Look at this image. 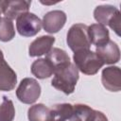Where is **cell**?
Wrapping results in <instances>:
<instances>
[{
    "instance_id": "6da1fadb",
    "label": "cell",
    "mask_w": 121,
    "mask_h": 121,
    "mask_svg": "<svg viewBox=\"0 0 121 121\" xmlns=\"http://www.w3.org/2000/svg\"><path fill=\"white\" fill-rule=\"evenodd\" d=\"M49 121H85L93 109L85 104H56L50 109Z\"/></svg>"
},
{
    "instance_id": "7a4b0ae2",
    "label": "cell",
    "mask_w": 121,
    "mask_h": 121,
    "mask_svg": "<svg viewBox=\"0 0 121 121\" xmlns=\"http://www.w3.org/2000/svg\"><path fill=\"white\" fill-rule=\"evenodd\" d=\"M54 77L51 85L65 95H70L75 91L78 80V70L74 63L67 62L58 66L54 70Z\"/></svg>"
},
{
    "instance_id": "3957f363",
    "label": "cell",
    "mask_w": 121,
    "mask_h": 121,
    "mask_svg": "<svg viewBox=\"0 0 121 121\" xmlns=\"http://www.w3.org/2000/svg\"><path fill=\"white\" fill-rule=\"evenodd\" d=\"M74 64L81 73L85 75H95L104 65L95 52L90 49H83L74 53Z\"/></svg>"
},
{
    "instance_id": "277c9868",
    "label": "cell",
    "mask_w": 121,
    "mask_h": 121,
    "mask_svg": "<svg viewBox=\"0 0 121 121\" xmlns=\"http://www.w3.org/2000/svg\"><path fill=\"white\" fill-rule=\"evenodd\" d=\"M94 18L102 26L108 25L116 35L120 36V23L121 15L120 11L112 5H100L94 10Z\"/></svg>"
},
{
    "instance_id": "5b68a950",
    "label": "cell",
    "mask_w": 121,
    "mask_h": 121,
    "mask_svg": "<svg viewBox=\"0 0 121 121\" xmlns=\"http://www.w3.org/2000/svg\"><path fill=\"white\" fill-rule=\"evenodd\" d=\"M66 43L74 53L79 50L89 49L92 43L88 35V26L84 24L73 25L67 32Z\"/></svg>"
},
{
    "instance_id": "8992f818",
    "label": "cell",
    "mask_w": 121,
    "mask_h": 121,
    "mask_svg": "<svg viewBox=\"0 0 121 121\" xmlns=\"http://www.w3.org/2000/svg\"><path fill=\"white\" fill-rule=\"evenodd\" d=\"M41 85L32 78H25L16 89L17 98L25 104H33L41 95Z\"/></svg>"
},
{
    "instance_id": "52a82bcc",
    "label": "cell",
    "mask_w": 121,
    "mask_h": 121,
    "mask_svg": "<svg viewBox=\"0 0 121 121\" xmlns=\"http://www.w3.org/2000/svg\"><path fill=\"white\" fill-rule=\"evenodd\" d=\"M43 25L41 19L32 12H26L16 19L18 33L24 37H33L41 31Z\"/></svg>"
},
{
    "instance_id": "ba28073f",
    "label": "cell",
    "mask_w": 121,
    "mask_h": 121,
    "mask_svg": "<svg viewBox=\"0 0 121 121\" xmlns=\"http://www.w3.org/2000/svg\"><path fill=\"white\" fill-rule=\"evenodd\" d=\"M66 14L62 10H51L45 13L43 17L42 25L43 29L50 34L59 32L66 23Z\"/></svg>"
},
{
    "instance_id": "9c48e42d",
    "label": "cell",
    "mask_w": 121,
    "mask_h": 121,
    "mask_svg": "<svg viewBox=\"0 0 121 121\" xmlns=\"http://www.w3.org/2000/svg\"><path fill=\"white\" fill-rule=\"evenodd\" d=\"M16 83L17 75L5 60L3 52L0 49V91L9 92L15 88Z\"/></svg>"
},
{
    "instance_id": "30bf717a",
    "label": "cell",
    "mask_w": 121,
    "mask_h": 121,
    "mask_svg": "<svg viewBox=\"0 0 121 121\" xmlns=\"http://www.w3.org/2000/svg\"><path fill=\"white\" fill-rule=\"evenodd\" d=\"M101 82L104 88L110 92L121 90V71L118 66H109L102 70Z\"/></svg>"
},
{
    "instance_id": "8fae6325",
    "label": "cell",
    "mask_w": 121,
    "mask_h": 121,
    "mask_svg": "<svg viewBox=\"0 0 121 121\" xmlns=\"http://www.w3.org/2000/svg\"><path fill=\"white\" fill-rule=\"evenodd\" d=\"M95 53L105 64H114L120 60V49L116 43L109 40L105 44L97 46Z\"/></svg>"
},
{
    "instance_id": "7c38bea8",
    "label": "cell",
    "mask_w": 121,
    "mask_h": 121,
    "mask_svg": "<svg viewBox=\"0 0 121 121\" xmlns=\"http://www.w3.org/2000/svg\"><path fill=\"white\" fill-rule=\"evenodd\" d=\"M30 5H31V1H27V0L5 1V5L3 9L4 17L11 21L17 19L20 15L28 12Z\"/></svg>"
},
{
    "instance_id": "4fadbf2b",
    "label": "cell",
    "mask_w": 121,
    "mask_h": 121,
    "mask_svg": "<svg viewBox=\"0 0 121 121\" xmlns=\"http://www.w3.org/2000/svg\"><path fill=\"white\" fill-rule=\"evenodd\" d=\"M55 43V38L49 35H43L37 39H35L28 47V55L30 57H39L43 55H46L52 45Z\"/></svg>"
},
{
    "instance_id": "5bb4252c",
    "label": "cell",
    "mask_w": 121,
    "mask_h": 121,
    "mask_svg": "<svg viewBox=\"0 0 121 121\" xmlns=\"http://www.w3.org/2000/svg\"><path fill=\"white\" fill-rule=\"evenodd\" d=\"M88 35L91 43L96 47L105 44L110 40L109 30L105 26L100 24H93L88 26Z\"/></svg>"
},
{
    "instance_id": "9a60e30c",
    "label": "cell",
    "mask_w": 121,
    "mask_h": 121,
    "mask_svg": "<svg viewBox=\"0 0 121 121\" xmlns=\"http://www.w3.org/2000/svg\"><path fill=\"white\" fill-rule=\"evenodd\" d=\"M30 69L33 76L40 79L50 78L54 74V67L45 58L34 60L31 64Z\"/></svg>"
},
{
    "instance_id": "2e32d148",
    "label": "cell",
    "mask_w": 121,
    "mask_h": 121,
    "mask_svg": "<svg viewBox=\"0 0 121 121\" xmlns=\"http://www.w3.org/2000/svg\"><path fill=\"white\" fill-rule=\"evenodd\" d=\"M50 109L42 103L31 106L27 111V118L29 121H49Z\"/></svg>"
},
{
    "instance_id": "e0dca14e",
    "label": "cell",
    "mask_w": 121,
    "mask_h": 121,
    "mask_svg": "<svg viewBox=\"0 0 121 121\" xmlns=\"http://www.w3.org/2000/svg\"><path fill=\"white\" fill-rule=\"evenodd\" d=\"M45 59L52 64V66L54 67V70L58 66H60L64 63H67V62L71 61L68 54L64 50H62L60 48H58V47L51 48L50 51L46 54Z\"/></svg>"
},
{
    "instance_id": "ac0fdd59",
    "label": "cell",
    "mask_w": 121,
    "mask_h": 121,
    "mask_svg": "<svg viewBox=\"0 0 121 121\" xmlns=\"http://www.w3.org/2000/svg\"><path fill=\"white\" fill-rule=\"evenodd\" d=\"M15 36V29L11 20L2 17L0 21V41L1 42H9Z\"/></svg>"
},
{
    "instance_id": "d6986e66",
    "label": "cell",
    "mask_w": 121,
    "mask_h": 121,
    "mask_svg": "<svg viewBox=\"0 0 121 121\" xmlns=\"http://www.w3.org/2000/svg\"><path fill=\"white\" fill-rule=\"evenodd\" d=\"M15 116V108L13 102L7 96H3L0 104V121H12Z\"/></svg>"
},
{
    "instance_id": "ffe728a7",
    "label": "cell",
    "mask_w": 121,
    "mask_h": 121,
    "mask_svg": "<svg viewBox=\"0 0 121 121\" xmlns=\"http://www.w3.org/2000/svg\"><path fill=\"white\" fill-rule=\"evenodd\" d=\"M85 121H109V120L102 112L93 110Z\"/></svg>"
},
{
    "instance_id": "44dd1931",
    "label": "cell",
    "mask_w": 121,
    "mask_h": 121,
    "mask_svg": "<svg viewBox=\"0 0 121 121\" xmlns=\"http://www.w3.org/2000/svg\"><path fill=\"white\" fill-rule=\"evenodd\" d=\"M4 5H5V1H4V0H0V21H1V19H2V17H1V14L3 13Z\"/></svg>"
}]
</instances>
